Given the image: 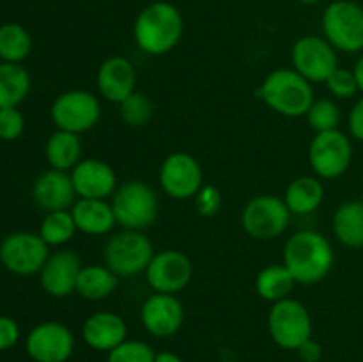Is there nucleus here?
<instances>
[{
  "instance_id": "obj_1",
  "label": "nucleus",
  "mask_w": 363,
  "mask_h": 362,
  "mask_svg": "<svg viewBox=\"0 0 363 362\" xmlns=\"http://www.w3.org/2000/svg\"><path fill=\"white\" fill-rule=\"evenodd\" d=\"M282 263L298 284L312 286L328 277L335 263V254L328 238L318 231L301 229L287 238Z\"/></svg>"
},
{
  "instance_id": "obj_2",
  "label": "nucleus",
  "mask_w": 363,
  "mask_h": 362,
  "mask_svg": "<svg viewBox=\"0 0 363 362\" xmlns=\"http://www.w3.org/2000/svg\"><path fill=\"white\" fill-rule=\"evenodd\" d=\"M183 14L174 4L152 2L138 13L133 23V39L147 55H165L179 45L183 38Z\"/></svg>"
},
{
  "instance_id": "obj_3",
  "label": "nucleus",
  "mask_w": 363,
  "mask_h": 362,
  "mask_svg": "<svg viewBox=\"0 0 363 362\" xmlns=\"http://www.w3.org/2000/svg\"><path fill=\"white\" fill-rule=\"evenodd\" d=\"M257 96L284 117H305L314 102V87L293 67H279L268 73Z\"/></svg>"
},
{
  "instance_id": "obj_4",
  "label": "nucleus",
  "mask_w": 363,
  "mask_h": 362,
  "mask_svg": "<svg viewBox=\"0 0 363 362\" xmlns=\"http://www.w3.org/2000/svg\"><path fill=\"white\" fill-rule=\"evenodd\" d=\"M158 195L147 183L130 180L119 185L112 195V209L117 226L144 231L158 219Z\"/></svg>"
},
{
  "instance_id": "obj_5",
  "label": "nucleus",
  "mask_w": 363,
  "mask_h": 362,
  "mask_svg": "<svg viewBox=\"0 0 363 362\" xmlns=\"http://www.w3.org/2000/svg\"><path fill=\"white\" fill-rule=\"evenodd\" d=\"M155 256V247L144 231L123 229L116 233L103 248V265L117 277H135L144 273Z\"/></svg>"
},
{
  "instance_id": "obj_6",
  "label": "nucleus",
  "mask_w": 363,
  "mask_h": 362,
  "mask_svg": "<svg viewBox=\"0 0 363 362\" xmlns=\"http://www.w3.org/2000/svg\"><path fill=\"white\" fill-rule=\"evenodd\" d=\"M293 213L287 208L284 197L273 194L255 195L245 204L241 212V226L245 233L259 241L275 240L289 227Z\"/></svg>"
},
{
  "instance_id": "obj_7",
  "label": "nucleus",
  "mask_w": 363,
  "mask_h": 362,
  "mask_svg": "<svg viewBox=\"0 0 363 362\" xmlns=\"http://www.w3.org/2000/svg\"><path fill=\"white\" fill-rule=\"evenodd\" d=\"M323 38L335 50L357 53L363 50V7L351 0H335L323 13Z\"/></svg>"
},
{
  "instance_id": "obj_8",
  "label": "nucleus",
  "mask_w": 363,
  "mask_h": 362,
  "mask_svg": "<svg viewBox=\"0 0 363 362\" xmlns=\"http://www.w3.org/2000/svg\"><path fill=\"white\" fill-rule=\"evenodd\" d=\"M268 332L273 343L282 350L296 351L312 337V316L296 298L275 302L268 312Z\"/></svg>"
},
{
  "instance_id": "obj_9",
  "label": "nucleus",
  "mask_w": 363,
  "mask_h": 362,
  "mask_svg": "<svg viewBox=\"0 0 363 362\" xmlns=\"http://www.w3.org/2000/svg\"><path fill=\"white\" fill-rule=\"evenodd\" d=\"M50 117L57 130L82 135L92 130L101 117L98 96L84 89L60 92L50 106Z\"/></svg>"
},
{
  "instance_id": "obj_10",
  "label": "nucleus",
  "mask_w": 363,
  "mask_h": 362,
  "mask_svg": "<svg viewBox=\"0 0 363 362\" xmlns=\"http://www.w3.org/2000/svg\"><path fill=\"white\" fill-rule=\"evenodd\" d=\"M353 144L340 130L315 133L308 146V163L319 180L340 177L351 165Z\"/></svg>"
},
{
  "instance_id": "obj_11",
  "label": "nucleus",
  "mask_w": 363,
  "mask_h": 362,
  "mask_svg": "<svg viewBox=\"0 0 363 362\" xmlns=\"http://www.w3.org/2000/svg\"><path fill=\"white\" fill-rule=\"evenodd\" d=\"M50 256V247L39 233L16 231L0 241V263L14 275H34L41 272Z\"/></svg>"
},
{
  "instance_id": "obj_12",
  "label": "nucleus",
  "mask_w": 363,
  "mask_h": 362,
  "mask_svg": "<svg viewBox=\"0 0 363 362\" xmlns=\"http://www.w3.org/2000/svg\"><path fill=\"white\" fill-rule=\"evenodd\" d=\"M293 70L311 84H325L339 67L337 50L321 35H301L291 50Z\"/></svg>"
},
{
  "instance_id": "obj_13",
  "label": "nucleus",
  "mask_w": 363,
  "mask_h": 362,
  "mask_svg": "<svg viewBox=\"0 0 363 362\" xmlns=\"http://www.w3.org/2000/svg\"><path fill=\"white\" fill-rule=\"evenodd\" d=\"M158 181L169 197L183 201L194 199L201 190L204 185V172L194 155L186 151H174L160 165Z\"/></svg>"
},
{
  "instance_id": "obj_14",
  "label": "nucleus",
  "mask_w": 363,
  "mask_h": 362,
  "mask_svg": "<svg viewBox=\"0 0 363 362\" xmlns=\"http://www.w3.org/2000/svg\"><path fill=\"white\" fill-rule=\"evenodd\" d=\"M145 280L155 293L177 295L194 277V265L184 252L176 248L155 252L145 268Z\"/></svg>"
},
{
  "instance_id": "obj_15",
  "label": "nucleus",
  "mask_w": 363,
  "mask_h": 362,
  "mask_svg": "<svg viewBox=\"0 0 363 362\" xmlns=\"http://www.w3.org/2000/svg\"><path fill=\"white\" fill-rule=\"evenodd\" d=\"M25 350L34 362H67L74 351V336L60 322H41L28 332Z\"/></svg>"
},
{
  "instance_id": "obj_16",
  "label": "nucleus",
  "mask_w": 363,
  "mask_h": 362,
  "mask_svg": "<svg viewBox=\"0 0 363 362\" xmlns=\"http://www.w3.org/2000/svg\"><path fill=\"white\" fill-rule=\"evenodd\" d=\"M140 322L155 337H170L181 330L184 323V307L176 295H149L140 307Z\"/></svg>"
},
{
  "instance_id": "obj_17",
  "label": "nucleus",
  "mask_w": 363,
  "mask_h": 362,
  "mask_svg": "<svg viewBox=\"0 0 363 362\" xmlns=\"http://www.w3.org/2000/svg\"><path fill=\"white\" fill-rule=\"evenodd\" d=\"M82 263L77 252L57 251L48 256L39 272V284L43 291L53 298H66L77 293L78 275L82 272Z\"/></svg>"
},
{
  "instance_id": "obj_18",
  "label": "nucleus",
  "mask_w": 363,
  "mask_h": 362,
  "mask_svg": "<svg viewBox=\"0 0 363 362\" xmlns=\"http://www.w3.org/2000/svg\"><path fill=\"white\" fill-rule=\"evenodd\" d=\"M69 174L77 197L82 199H108L119 187L112 165L98 158H82Z\"/></svg>"
},
{
  "instance_id": "obj_19",
  "label": "nucleus",
  "mask_w": 363,
  "mask_h": 362,
  "mask_svg": "<svg viewBox=\"0 0 363 362\" xmlns=\"http://www.w3.org/2000/svg\"><path fill=\"white\" fill-rule=\"evenodd\" d=\"M98 92L110 103L121 102L137 91V70L133 62L123 55H112L101 62L96 73Z\"/></svg>"
},
{
  "instance_id": "obj_20",
  "label": "nucleus",
  "mask_w": 363,
  "mask_h": 362,
  "mask_svg": "<svg viewBox=\"0 0 363 362\" xmlns=\"http://www.w3.org/2000/svg\"><path fill=\"white\" fill-rule=\"evenodd\" d=\"M32 199L45 213L71 209L77 201L71 174L57 169H48L39 174L32 185Z\"/></svg>"
},
{
  "instance_id": "obj_21",
  "label": "nucleus",
  "mask_w": 363,
  "mask_h": 362,
  "mask_svg": "<svg viewBox=\"0 0 363 362\" xmlns=\"http://www.w3.org/2000/svg\"><path fill=\"white\" fill-rule=\"evenodd\" d=\"M85 344L96 351H112L128 339V325L124 318L112 311L92 312L82 327Z\"/></svg>"
},
{
  "instance_id": "obj_22",
  "label": "nucleus",
  "mask_w": 363,
  "mask_h": 362,
  "mask_svg": "<svg viewBox=\"0 0 363 362\" xmlns=\"http://www.w3.org/2000/svg\"><path fill=\"white\" fill-rule=\"evenodd\" d=\"M77 229L89 236L108 234L117 226L112 202L108 199H82L78 197L71 206Z\"/></svg>"
},
{
  "instance_id": "obj_23",
  "label": "nucleus",
  "mask_w": 363,
  "mask_h": 362,
  "mask_svg": "<svg viewBox=\"0 0 363 362\" xmlns=\"http://www.w3.org/2000/svg\"><path fill=\"white\" fill-rule=\"evenodd\" d=\"M287 208L293 215H311L325 201V185L318 176L294 177L284 194Z\"/></svg>"
},
{
  "instance_id": "obj_24",
  "label": "nucleus",
  "mask_w": 363,
  "mask_h": 362,
  "mask_svg": "<svg viewBox=\"0 0 363 362\" xmlns=\"http://www.w3.org/2000/svg\"><path fill=\"white\" fill-rule=\"evenodd\" d=\"M82 153H84V144L80 135L71 131L55 130L45 144V156L50 169L69 172L82 160Z\"/></svg>"
},
{
  "instance_id": "obj_25",
  "label": "nucleus",
  "mask_w": 363,
  "mask_h": 362,
  "mask_svg": "<svg viewBox=\"0 0 363 362\" xmlns=\"http://www.w3.org/2000/svg\"><path fill=\"white\" fill-rule=\"evenodd\" d=\"M333 234L350 248L363 247V202L346 201L335 209L332 220Z\"/></svg>"
},
{
  "instance_id": "obj_26",
  "label": "nucleus",
  "mask_w": 363,
  "mask_h": 362,
  "mask_svg": "<svg viewBox=\"0 0 363 362\" xmlns=\"http://www.w3.org/2000/svg\"><path fill=\"white\" fill-rule=\"evenodd\" d=\"M119 286V277L106 265H85L78 275L77 293L84 300L98 302L108 298Z\"/></svg>"
},
{
  "instance_id": "obj_27",
  "label": "nucleus",
  "mask_w": 363,
  "mask_h": 362,
  "mask_svg": "<svg viewBox=\"0 0 363 362\" xmlns=\"http://www.w3.org/2000/svg\"><path fill=\"white\" fill-rule=\"evenodd\" d=\"M296 280H294L293 273L287 270V266L284 265H268L257 273L255 277V291H257L259 297L266 302H275L284 300V298H289L293 293L294 286H296Z\"/></svg>"
},
{
  "instance_id": "obj_28",
  "label": "nucleus",
  "mask_w": 363,
  "mask_h": 362,
  "mask_svg": "<svg viewBox=\"0 0 363 362\" xmlns=\"http://www.w3.org/2000/svg\"><path fill=\"white\" fill-rule=\"evenodd\" d=\"M30 92V75L21 64L0 60V109L18 106Z\"/></svg>"
},
{
  "instance_id": "obj_29",
  "label": "nucleus",
  "mask_w": 363,
  "mask_h": 362,
  "mask_svg": "<svg viewBox=\"0 0 363 362\" xmlns=\"http://www.w3.org/2000/svg\"><path fill=\"white\" fill-rule=\"evenodd\" d=\"M32 52V38L20 23L0 25V60L21 64Z\"/></svg>"
},
{
  "instance_id": "obj_30",
  "label": "nucleus",
  "mask_w": 363,
  "mask_h": 362,
  "mask_svg": "<svg viewBox=\"0 0 363 362\" xmlns=\"http://www.w3.org/2000/svg\"><path fill=\"white\" fill-rule=\"evenodd\" d=\"M78 233L71 209H59V212H48L39 226V236L43 238L48 247H62L73 240Z\"/></svg>"
},
{
  "instance_id": "obj_31",
  "label": "nucleus",
  "mask_w": 363,
  "mask_h": 362,
  "mask_svg": "<svg viewBox=\"0 0 363 362\" xmlns=\"http://www.w3.org/2000/svg\"><path fill=\"white\" fill-rule=\"evenodd\" d=\"M155 116V103L145 92L135 91L119 103V117L126 126L142 128Z\"/></svg>"
},
{
  "instance_id": "obj_32",
  "label": "nucleus",
  "mask_w": 363,
  "mask_h": 362,
  "mask_svg": "<svg viewBox=\"0 0 363 362\" xmlns=\"http://www.w3.org/2000/svg\"><path fill=\"white\" fill-rule=\"evenodd\" d=\"M305 119H307V124L315 131V133L339 130L340 109L339 105L330 98L314 99L311 109L305 114Z\"/></svg>"
},
{
  "instance_id": "obj_33",
  "label": "nucleus",
  "mask_w": 363,
  "mask_h": 362,
  "mask_svg": "<svg viewBox=\"0 0 363 362\" xmlns=\"http://www.w3.org/2000/svg\"><path fill=\"white\" fill-rule=\"evenodd\" d=\"M155 350L144 341L126 339L108 351L106 362H155Z\"/></svg>"
},
{
  "instance_id": "obj_34",
  "label": "nucleus",
  "mask_w": 363,
  "mask_h": 362,
  "mask_svg": "<svg viewBox=\"0 0 363 362\" xmlns=\"http://www.w3.org/2000/svg\"><path fill=\"white\" fill-rule=\"evenodd\" d=\"M325 84L333 98L350 99L358 92V84L353 71L344 70V67H337V70L330 75L328 80H326Z\"/></svg>"
},
{
  "instance_id": "obj_35",
  "label": "nucleus",
  "mask_w": 363,
  "mask_h": 362,
  "mask_svg": "<svg viewBox=\"0 0 363 362\" xmlns=\"http://www.w3.org/2000/svg\"><path fill=\"white\" fill-rule=\"evenodd\" d=\"M195 209L201 216H215L218 215L223 204V195L218 187L215 185H202L201 190L194 197Z\"/></svg>"
},
{
  "instance_id": "obj_36",
  "label": "nucleus",
  "mask_w": 363,
  "mask_h": 362,
  "mask_svg": "<svg viewBox=\"0 0 363 362\" xmlns=\"http://www.w3.org/2000/svg\"><path fill=\"white\" fill-rule=\"evenodd\" d=\"M25 131V117L18 106L0 109V138L13 142L20 138Z\"/></svg>"
},
{
  "instance_id": "obj_37",
  "label": "nucleus",
  "mask_w": 363,
  "mask_h": 362,
  "mask_svg": "<svg viewBox=\"0 0 363 362\" xmlns=\"http://www.w3.org/2000/svg\"><path fill=\"white\" fill-rule=\"evenodd\" d=\"M20 341V325L11 316L0 314V351H7Z\"/></svg>"
},
{
  "instance_id": "obj_38",
  "label": "nucleus",
  "mask_w": 363,
  "mask_h": 362,
  "mask_svg": "<svg viewBox=\"0 0 363 362\" xmlns=\"http://www.w3.org/2000/svg\"><path fill=\"white\" fill-rule=\"evenodd\" d=\"M347 128H350V133L353 135V138L363 142V98L358 99L351 109L350 117H347Z\"/></svg>"
},
{
  "instance_id": "obj_39",
  "label": "nucleus",
  "mask_w": 363,
  "mask_h": 362,
  "mask_svg": "<svg viewBox=\"0 0 363 362\" xmlns=\"http://www.w3.org/2000/svg\"><path fill=\"white\" fill-rule=\"evenodd\" d=\"M301 362H319L323 358V346L315 339H307L296 350Z\"/></svg>"
},
{
  "instance_id": "obj_40",
  "label": "nucleus",
  "mask_w": 363,
  "mask_h": 362,
  "mask_svg": "<svg viewBox=\"0 0 363 362\" xmlns=\"http://www.w3.org/2000/svg\"><path fill=\"white\" fill-rule=\"evenodd\" d=\"M155 362H184L183 358L179 357L177 353H174V351H158L155 357Z\"/></svg>"
},
{
  "instance_id": "obj_41",
  "label": "nucleus",
  "mask_w": 363,
  "mask_h": 362,
  "mask_svg": "<svg viewBox=\"0 0 363 362\" xmlns=\"http://www.w3.org/2000/svg\"><path fill=\"white\" fill-rule=\"evenodd\" d=\"M353 75H354V78H357L358 91L363 92V55L360 57V59L357 60V64H354Z\"/></svg>"
},
{
  "instance_id": "obj_42",
  "label": "nucleus",
  "mask_w": 363,
  "mask_h": 362,
  "mask_svg": "<svg viewBox=\"0 0 363 362\" xmlns=\"http://www.w3.org/2000/svg\"><path fill=\"white\" fill-rule=\"evenodd\" d=\"M298 2L305 4V6H314V4H319L321 0H298Z\"/></svg>"
},
{
  "instance_id": "obj_43",
  "label": "nucleus",
  "mask_w": 363,
  "mask_h": 362,
  "mask_svg": "<svg viewBox=\"0 0 363 362\" xmlns=\"http://www.w3.org/2000/svg\"><path fill=\"white\" fill-rule=\"evenodd\" d=\"M360 201H362V202H363V195H362V199H360Z\"/></svg>"
}]
</instances>
